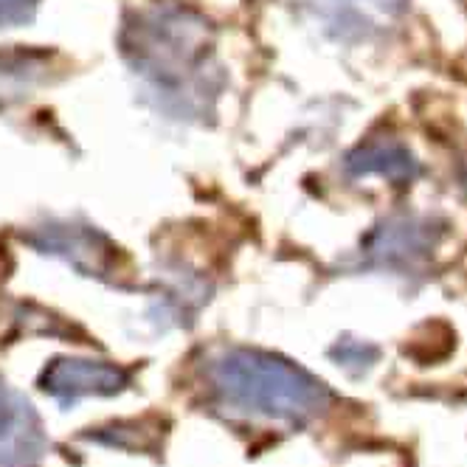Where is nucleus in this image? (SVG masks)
<instances>
[{"instance_id":"3","label":"nucleus","mask_w":467,"mask_h":467,"mask_svg":"<svg viewBox=\"0 0 467 467\" xmlns=\"http://www.w3.org/2000/svg\"><path fill=\"white\" fill-rule=\"evenodd\" d=\"M48 440L28 400L0 380V467H40Z\"/></svg>"},{"instance_id":"6","label":"nucleus","mask_w":467,"mask_h":467,"mask_svg":"<svg viewBox=\"0 0 467 467\" xmlns=\"http://www.w3.org/2000/svg\"><path fill=\"white\" fill-rule=\"evenodd\" d=\"M437 228L417 217H397L383 223L372 237H369V256L378 265H389V268H406L420 259H425L433 248H437Z\"/></svg>"},{"instance_id":"8","label":"nucleus","mask_w":467,"mask_h":467,"mask_svg":"<svg viewBox=\"0 0 467 467\" xmlns=\"http://www.w3.org/2000/svg\"><path fill=\"white\" fill-rule=\"evenodd\" d=\"M46 240L40 243V248H46L48 254L65 256L68 262H74L77 268H88L102 274L110 262V245L99 237V234L79 228V225H48L43 228Z\"/></svg>"},{"instance_id":"1","label":"nucleus","mask_w":467,"mask_h":467,"mask_svg":"<svg viewBox=\"0 0 467 467\" xmlns=\"http://www.w3.org/2000/svg\"><path fill=\"white\" fill-rule=\"evenodd\" d=\"M206 23L186 9H152L124 28V54L166 105L183 113H203L214 93Z\"/></svg>"},{"instance_id":"5","label":"nucleus","mask_w":467,"mask_h":467,"mask_svg":"<svg viewBox=\"0 0 467 467\" xmlns=\"http://www.w3.org/2000/svg\"><path fill=\"white\" fill-rule=\"evenodd\" d=\"M324 31L338 40H363L389 26L406 0H307Z\"/></svg>"},{"instance_id":"10","label":"nucleus","mask_w":467,"mask_h":467,"mask_svg":"<svg viewBox=\"0 0 467 467\" xmlns=\"http://www.w3.org/2000/svg\"><path fill=\"white\" fill-rule=\"evenodd\" d=\"M37 9V0H0V26L26 23Z\"/></svg>"},{"instance_id":"7","label":"nucleus","mask_w":467,"mask_h":467,"mask_svg":"<svg viewBox=\"0 0 467 467\" xmlns=\"http://www.w3.org/2000/svg\"><path fill=\"white\" fill-rule=\"evenodd\" d=\"M347 170L355 178L378 175V178H386L394 183H406V181L417 178L420 166H417L414 155L409 152V147H403L400 141H391V139H375V141L360 144L347 158Z\"/></svg>"},{"instance_id":"9","label":"nucleus","mask_w":467,"mask_h":467,"mask_svg":"<svg viewBox=\"0 0 467 467\" xmlns=\"http://www.w3.org/2000/svg\"><path fill=\"white\" fill-rule=\"evenodd\" d=\"M46 74V57L9 51L0 54V105L12 102L26 90L35 88Z\"/></svg>"},{"instance_id":"2","label":"nucleus","mask_w":467,"mask_h":467,"mask_svg":"<svg viewBox=\"0 0 467 467\" xmlns=\"http://www.w3.org/2000/svg\"><path fill=\"white\" fill-rule=\"evenodd\" d=\"M206 378L223 403L240 414L302 425L329 406L321 380L298 366L256 349H225L206 366Z\"/></svg>"},{"instance_id":"4","label":"nucleus","mask_w":467,"mask_h":467,"mask_svg":"<svg viewBox=\"0 0 467 467\" xmlns=\"http://www.w3.org/2000/svg\"><path fill=\"white\" fill-rule=\"evenodd\" d=\"M127 383L130 378L119 366H110L105 360H88V358H59L43 375V389L65 406L77 403L82 397L116 394Z\"/></svg>"}]
</instances>
